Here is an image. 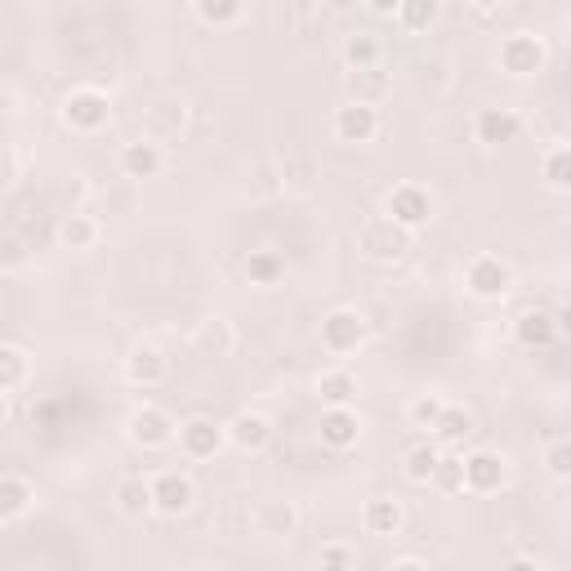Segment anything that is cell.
I'll use <instances>...</instances> for the list:
<instances>
[{
	"instance_id": "6da1fadb",
	"label": "cell",
	"mask_w": 571,
	"mask_h": 571,
	"mask_svg": "<svg viewBox=\"0 0 571 571\" xmlns=\"http://www.w3.org/2000/svg\"><path fill=\"white\" fill-rule=\"evenodd\" d=\"M63 126L68 130H77V134H99L108 121H112V99L103 94V90H94V86H81V90H72L68 99H63Z\"/></svg>"
},
{
	"instance_id": "7a4b0ae2",
	"label": "cell",
	"mask_w": 571,
	"mask_h": 571,
	"mask_svg": "<svg viewBox=\"0 0 571 571\" xmlns=\"http://www.w3.org/2000/svg\"><path fill=\"white\" fill-rule=\"evenodd\" d=\"M358 250H362L367 259L393 263V259H402V254L411 250V232H407V228H398L393 219L375 214V219H367V223L358 228Z\"/></svg>"
},
{
	"instance_id": "3957f363",
	"label": "cell",
	"mask_w": 571,
	"mask_h": 571,
	"mask_svg": "<svg viewBox=\"0 0 571 571\" xmlns=\"http://www.w3.org/2000/svg\"><path fill=\"white\" fill-rule=\"evenodd\" d=\"M464 286L478 300H504L513 291V263L500 259V254H478L464 268Z\"/></svg>"
},
{
	"instance_id": "277c9868",
	"label": "cell",
	"mask_w": 571,
	"mask_h": 571,
	"mask_svg": "<svg viewBox=\"0 0 571 571\" xmlns=\"http://www.w3.org/2000/svg\"><path fill=\"white\" fill-rule=\"evenodd\" d=\"M504 482H509V460L500 451H469V455H460V491L491 495Z\"/></svg>"
},
{
	"instance_id": "5b68a950",
	"label": "cell",
	"mask_w": 571,
	"mask_h": 571,
	"mask_svg": "<svg viewBox=\"0 0 571 571\" xmlns=\"http://www.w3.org/2000/svg\"><path fill=\"white\" fill-rule=\"evenodd\" d=\"M384 219H393V223L407 228V232L424 228V223L433 219V197H429V188H420V183H398V188H389V197H384Z\"/></svg>"
},
{
	"instance_id": "8992f818",
	"label": "cell",
	"mask_w": 571,
	"mask_h": 571,
	"mask_svg": "<svg viewBox=\"0 0 571 571\" xmlns=\"http://www.w3.org/2000/svg\"><path fill=\"white\" fill-rule=\"evenodd\" d=\"M367 344V318L358 309H331L322 318V349L331 358H349Z\"/></svg>"
},
{
	"instance_id": "52a82bcc",
	"label": "cell",
	"mask_w": 571,
	"mask_h": 571,
	"mask_svg": "<svg viewBox=\"0 0 571 571\" xmlns=\"http://www.w3.org/2000/svg\"><path fill=\"white\" fill-rule=\"evenodd\" d=\"M544 63H549V50H544V41L535 32H509L500 41V68L509 77H518V81L535 77V72H544Z\"/></svg>"
},
{
	"instance_id": "ba28073f",
	"label": "cell",
	"mask_w": 571,
	"mask_h": 571,
	"mask_svg": "<svg viewBox=\"0 0 571 571\" xmlns=\"http://www.w3.org/2000/svg\"><path fill=\"white\" fill-rule=\"evenodd\" d=\"M174 420L161 411V407H134L130 411V420H126V438H130V447H139V451H161V447H170L174 442Z\"/></svg>"
},
{
	"instance_id": "9c48e42d",
	"label": "cell",
	"mask_w": 571,
	"mask_h": 571,
	"mask_svg": "<svg viewBox=\"0 0 571 571\" xmlns=\"http://www.w3.org/2000/svg\"><path fill=\"white\" fill-rule=\"evenodd\" d=\"M148 487H152V509L166 513V518H179V513H188V509L197 504V487H192V478L179 473V469L157 473Z\"/></svg>"
},
{
	"instance_id": "30bf717a",
	"label": "cell",
	"mask_w": 571,
	"mask_h": 571,
	"mask_svg": "<svg viewBox=\"0 0 571 571\" xmlns=\"http://www.w3.org/2000/svg\"><path fill=\"white\" fill-rule=\"evenodd\" d=\"M223 447H228V429H223V424H214V420H206V415L179 424V451H183L188 460H214Z\"/></svg>"
},
{
	"instance_id": "8fae6325",
	"label": "cell",
	"mask_w": 571,
	"mask_h": 571,
	"mask_svg": "<svg viewBox=\"0 0 571 571\" xmlns=\"http://www.w3.org/2000/svg\"><path fill=\"white\" fill-rule=\"evenodd\" d=\"M250 527L268 540H286L300 531V509H295V500H259L250 509Z\"/></svg>"
},
{
	"instance_id": "7c38bea8",
	"label": "cell",
	"mask_w": 571,
	"mask_h": 571,
	"mask_svg": "<svg viewBox=\"0 0 571 571\" xmlns=\"http://www.w3.org/2000/svg\"><path fill=\"white\" fill-rule=\"evenodd\" d=\"M331 130H335V139H340V143H371V139L380 134V108L344 103V108H335Z\"/></svg>"
},
{
	"instance_id": "4fadbf2b",
	"label": "cell",
	"mask_w": 571,
	"mask_h": 571,
	"mask_svg": "<svg viewBox=\"0 0 571 571\" xmlns=\"http://www.w3.org/2000/svg\"><path fill=\"white\" fill-rule=\"evenodd\" d=\"M161 170H166V148H161V143H152V139H130V143L121 148V174H126V179L143 183V179H157Z\"/></svg>"
},
{
	"instance_id": "5bb4252c",
	"label": "cell",
	"mask_w": 571,
	"mask_h": 571,
	"mask_svg": "<svg viewBox=\"0 0 571 571\" xmlns=\"http://www.w3.org/2000/svg\"><path fill=\"white\" fill-rule=\"evenodd\" d=\"M558 331H562V313H549V309H527L513 322V340L522 349H549L558 340Z\"/></svg>"
},
{
	"instance_id": "9a60e30c",
	"label": "cell",
	"mask_w": 571,
	"mask_h": 571,
	"mask_svg": "<svg viewBox=\"0 0 571 571\" xmlns=\"http://www.w3.org/2000/svg\"><path fill=\"white\" fill-rule=\"evenodd\" d=\"M183 126H188V103H183V99H161V103H152V108L143 112V130H148L143 139H152V143L179 139Z\"/></svg>"
},
{
	"instance_id": "2e32d148",
	"label": "cell",
	"mask_w": 571,
	"mask_h": 571,
	"mask_svg": "<svg viewBox=\"0 0 571 571\" xmlns=\"http://www.w3.org/2000/svg\"><path fill=\"white\" fill-rule=\"evenodd\" d=\"M223 429H228V442L237 451H246V455H254V451H263L272 442V420L263 411H237L232 424H223Z\"/></svg>"
},
{
	"instance_id": "e0dca14e",
	"label": "cell",
	"mask_w": 571,
	"mask_h": 571,
	"mask_svg": "<svg viewBox=\"0 0 571 571\" xmlns=\"http://www.w3.org/2000/svg\"><path fill=\"white\" fill-rule=\"evenodd\" d=\"M518 130H522V117H518L513 108H482L478 121H473V134H478V143H487V148L513 143Z\"/></svg>"
},
{
	"instance_id": "ac0fdd59",
	"label": "cell",
	"mask_w": 571,
	"mask_h": 571,
	"mask_svg": "<svg viewBox=\"0 0 571 571\" xmlns=\"http://www.w3.org/2000/svg\"><path fill=\"white\" fill-rule=\"evenodd\" d=\"M318 433H322V442H327L331 451H349V447H358V438H362V415H358L353 407L322 411Z\"/></svg>"
},
{
	"instance_id": "d6986e66",
	"label": "cell",
	"mask_w": 571,
	"mask_h": 571,
	"mask_svg": "<svg viewBox=\"0 0 571 571\" xmlns=\"http://www.w3.org/2000/svg\"><path fill=\"white\" fill-rule=\"evenodd\" d=\"M362 527H367L371 535H402V527H407L402 500H393V495H371L367 509H362Z\"/></svg>"
},
{
	"instance_id": "ffe728a7",
	"label": "cell",
	"mask_w": 571,
	"mask_h": 571,
	"mask_svg": "<svg viewBox=\"0 0 571 571\" xmlns=\"http://www.w3.org/2000/svg\"><path fill=\"white\" fill-rule=\"evenodd\" d=\"M126 375H130L134 384L152 389V384H161V380L170 375V362H166V353H161L157 344H134L130 358H126Z\"/></svg>"
},
{
	"instance_id": "44dd1931",
	"label": "cell",
	"mask_w": 571,
	"mask_h": 571,
	"mask_svg": "<svg viewBox=\"0 0 571 571\" xmlns=\"http://www.w3.org/2000/svg\"><path fill=\"white\" fill-rule=\"evenodd\" d=\"M192 349H197L201 358H228V353L237 349L232 322H228V318H206V322L192 331Z\"/></svg>"
},
{
	"instance_id": "7402d4cb",
	"label": "cell",
	"mask_w": 571,
	"mask_h": 571,
	"mask_svg": "<svg viewBox=\"0 0 571 571\" xmlns=\"http://www.w3.org/2000/svg\"><path fill=\"white\" fill-rule=\"evenodd\" d=\"M318 398H322V407H327V411H335V407H353V398H358V375H353V371H344V367L322 371V375H318Z\"/></svg>"
},
{
	"instance_id": "603a6c76",
	"label": "cell",
	"mask_w": 571,
	"mask_h": 571,
	"mask_svg": "<svg viewBox=\"0 0 571 571\" xmlns=\"http://www.w3.org/2000/svg\"><path fill=\"white\" fill-rule=\"evenodd\" d=\"M344 63H349V72H371V68H380V63H384V41H380L375 32H353V37L344 41Z\"/></svg>"
},
{
	"instance_id": "cb8c5ba5",
	"label": "cell",
	"mask_w": 571,
	"mask_h": 571,
	"mask_svg": "<svg viewBox=\"0 0 571 571\" xmlns=\"http://www.w3.org/2000/svg\"><path fill=\"white\" fill-rule=\"evenodd\" d=\"M117 513H121V518H130V522L148 518V513H152V487H148L143 478H126V482H117Z\"/></svg>"
},
{
	"instance_id": "d4e9b609",
	"label": "cell",
	"mask_w": 571,
	"mask_h": 571,
	"mask_svg": "<svg viewBox=\"0 0 571 571\" xmlns=\"http://www.w3.org/2000/svg\"><path fill=\"white\" fill-rule=\"evenodd\" d=\"M32 487L14 473H0V522H10V518H23L32 509Z\"/></svg>"
},
{
	"instance_id": "484cf974",
	"label": "cell",
	"mask_w": 571,
	"mask_h": 571,
	"mask_svg": "<svg viewBox=\"0 0 571 571\" xmlns=\"http://www.w3.org/2000/svg\"><path fill=\"white\" fill-rule=\"evenodd\" d=\"M28 375H32L28 353H23V349H14V344H0V393L23 389V384H28Z\"/></svg>"
},
{
	"instance_id": "4316f807",
	"label": "cell",
	"mask_w": 571,
	"mask_h": 571,
	"mask_svg": "<svg viewBox=\"0 0 571 571\" xmlns=\"http://www.w3.org/2000/svg\"><path fill=\"white\" fill-rule=\"evenodd\" d=\"M94 241H99V223L90 214H68L59 223V246L63 250H90Z\"/></svg>"
},
{
	"instance_id": "83f0119b",
	"label": "cell",
	"mask_w": 571,
	"mask_h": 571,
	"mask_svg": "<svg viewBox=\"0 0 571 571\" xmlns=\"http://www.w3.org/2000/svg\"><path fill=\"white\" fill-rule=\"evenodd\" d=\"M349 90H353V103L380 108V99L389 94V77H384L380 68H371V72H349Z\"/></svg>"
},
{
	"instance_id": "f1b7e54d",
	"label": "cell",
	"mask_w": 571,
	"mask_h": 571,
	"mask_svg": "<svg viewBox=\"0 0 571 571\" xmlns=\"http://www.w3.org/2000/svg\"><path fill=\"white\" fill-rule=\"evenodd\" d=\"M544 179H549L553 192H567L571 188V148L567 143H553L544 152Z\"/></svg>"
},
{
	"instance_id": "f546056e",
	"label": "cell",
	"mask_w": 571,
	"mask_h": 571,
	"mask_svg": "<svg viewBox=\"0 0 571 571\" xmlns=\"http://www.w3.org/2000/svg\"><path fill=\"white\" fill-rule=\"evenodd\" d=\"M433 433H438L442 442H464V438L473 433V415H469L464 407H451V402H447V411L438 415V424H433Z\"/></svg>"
},
{
	"instance_id": "4dcf8cb0",
	"label": "cell",
	"mask_w": 571,
	"mask_h": 571,
	"mask_svg": "<svg viewBox=\"0 0 571 571\" xmlns=\"http://www.w3.org/2000/svg\"><path fill=\"white\" fill-rule=\"evenodd\" d=\"M438 460H442V451H438V447H429V442H424V447H415V451L407 455V469H402V473H407V482H415V487H429V482H433V469H438Z\"/></svg>"
},
{
	"instance_id": "1f68e13d",
	"label": "cell",
	"mask_w": 571,
	"mask_h": 571,
	"mask_svg": "<svg viewBox=\"0 0 571 571\" xmlns=\"http://www.w3.org/2000/svg\"><path fill=\"white\" fill-rule=\"evenodd\" d=\"M246 272H250V281H254V286H272V281H281L286 263H281V254H272V250H250Z\"/></svg>"
},
{
	"instance_id": "d6a6232c",
	"label": "cell",
	"mask_w": 571,
	"mask_h": 571,
	"mask_svg": "<svg viewBox=\"0 0 571 571\" xmlns=\"http://www.w3.org/2000/svg\"><path fill=\"white\" fill-rule=\"evenodd\" d=\"M442 411H447V398H438V393H420V398H411L407 420H411L415 429H433Z\"/></svg>"
},
{
	"instance_id": "836d02e7",
	"label": "cell",
	"mask_w": 571,
	"mask_h": 571,
	"mask_svg": "<svg viewBox=\"0 0 571 571\" xmlns=\"http://www.w3.org/2000/svg\"><path fill=\"white\" fill-rule=\"evenodd\" d=\"M544 469H549L553 482H567V478H571V442H567V438H553V442H549Z\"/></svg>"
},
{
	"instance_id": "e575fe53",
	"label": "cell",
	"mask_w": 571,
	"mask_h": 571,
	"mask_svg": "<svg viewBox=\"0 0 571 571\" xmlns=\"http://www.w3.org/2000/svg\"><path fill=\"white\" fill-rule=\"evenodd\" d=\"M192 14H197L201 23H210V28H228V23H237L246 10H241V6H206V0H201Z\"/></svg>"
},
{
	"instance_id": "d590c367",
	"label": "cell",
	"mask_w": 571,
	"mask_h": 571,
	"mask_svg": "<svg viewBox=\"0 0 571 571\" xmlns=\"http://www.w3.org/2000/svg\"><path fill=\"white\" fill-rule=\"evenodd\" d=\"M402 28H424V23H433L438 19V6H398V14H393Z\"/></svg>"
},
{
	"instance_id": "8d00e7d4",
	"label": "cell",
	"mask_w": 571,
	"mask_h": 571,
	"mask_svg": "<svg viewBox=\"0 0 571 571\" xmlns=\"http://www.w3.org/2000/svg\"><path fill=\"white\" fill-rule=\"evenodd\" d=\"M219 531H250V504H228L219 518H214Z\"/></svg>"
},
{
	"instance_id": "74e56055",
	"label": "cell",
	"mask_w": 571,
	"mask_h": 571,
	"mask_svg": "<svg viewBox=\"0 0 571 571\" xmlns=\"http://www.w3.org/2000/svg\"><path fill=\"white\" fill-rule=\"evenodd\" d=\"M433 482L447 487V491H460V455H442L438 469H433Z\"/></svg>"
},
{
	"instance_id": "f35d334b",
	"label": "cell",
	"mask_w": 571,
	"mask_h": 571,
	"mask_svg": "<svg viewBox=\"0 0 571 571\" xmlns=\"http://www.w3.org/2000/svg\"><path fill=\"white\" fill-rule=\"evenodd\" d=\"M349 562H353V544H327L322 549V567L327 571H349Z\"/></svg>"
},
{
	"instance_id": "ab89813d",
	"label": "cell",
	"mask_w": 571,
	"mask_h": 571,
	"mask_svg": "<svg viewBox=\"0 0 571 571\" xmlns=\"http://www.w3.org/2000/svg\"><path fill=\"white\" fill-rule=\"evenodd\" d=\"M23 246L19 241H0V268H23Z\"/></svg>"
},
{
	"instance_id": "60d3db41",
	"label": "cell",
	"mask_w": 571,
	"mask_h": 571,
	"mask_svg": "<svg viewBox=\"0 0 571 571\" xmlns=\"http://www.w3.org/2000/svg\"><path fill=\"white\" fill-rule=\"evenodd\" d=\"M504 571H540V562H535V558H513Z\"/></svg>"
},
{
	"instance_id": "b9f144b4",
	"label": "cell",
	"mask_w": 571,
	"mask_h": 571,
	"mask_svg": "<svg viewBox=\"0 0 571 571\" xmlns=\"http://www.w3.org/2000/svg\"><path fill=\"white\" fill-rule=\"evenodd\" d=\"M389 571H429V567H424V562H415V558H398Z\"/></svg>"
},
{
	"instance_id": "7bdbcfd3",
	"label": "cell",
	"mask_w": 571,
	"mask_h": 571,
	"mask_svg": "<svg viewBox=\"0 0 571 571\" xmlns=\"http://www.w3.org/2000/svg\"><path fill=\"white\" fill-rule=\"evenodd\" d=\"M206 571H228V567H206Z\"/></svg>"
}]
</instances>
